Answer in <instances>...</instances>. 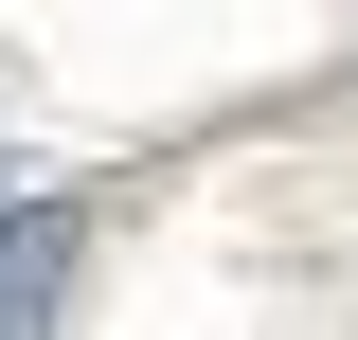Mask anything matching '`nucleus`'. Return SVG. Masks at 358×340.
<instances>
[{
	"label": "nucleus",
	"instance_id": "obj_1",
	"mask_svg": "<svg viewBox=\"0 0 358 340\" xmlns=\"http://www.w3.org/2000/svg\"><path fill=\"white\" fill-rule=\"evenodd\" d=\"M54 287H72V215H0V340L54 323Z\"/></svg>",
	"mask_w": 358,
	"mask_h": 340
}]
</instances>
